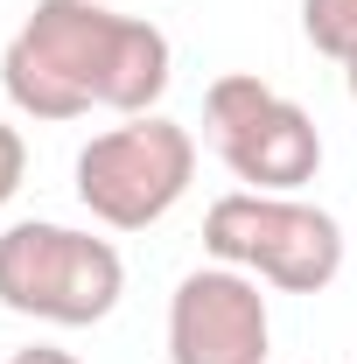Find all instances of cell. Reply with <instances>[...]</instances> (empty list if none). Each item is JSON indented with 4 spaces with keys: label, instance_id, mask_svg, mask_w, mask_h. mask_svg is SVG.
I'll use <instances>...</instances> for the list:
<instances>
[{
    "label": "cell",
    "instance_id": "1",
    "mask_svg": "<svg viewBox=\"0 0 357 364\" xmlns=\"http://www.w3.org/2000/svg\"><path fill=\"white\" fill-rule=\"evenodd\" d=\"M176 77V49L154 21L112 14L105 0H36L0 56L14 112L63 127L85 112H154Z\"/></svg>",
    "mask_w": 357,
    "mask_h": 364
},
{
    "label": "cell",
    "instance_id": "2",
    "mask_svg": "<svg viewBox=\"0 0 357 364\" xmlns=\"http://www.w3.org/2000/svg\"><path fill=\"white\" fill-rule=\"evenodd\" d=\"M127 294V259L112 238L21 218L0 231V309L56 329H91L119 309Z\"/></svg>",
    "mask_w": 357,
    "mask_h": 364
},
{
    "label": "cell",
    "instance_id": "3",
    "mask_svg": "<svg viewBox=\"0 0 357 364\" xmlns=\"http://www.w3.org/2000/svg\"><path fill=\"white\" fill-rule=\"evenodd\" d=\"M203 252L280 294H322L343 273V225L309 196L231 189L203 210Z\"/></svg>",
    "mask_w": 357,
    "mask_h": 364
},
{
    "label": "cell",
    "instance_id": "4",
    "mask_svg": "<svg viewBox=\"0 0 357 364\" xmlns=\"http://www.w3.org/2000/svg\"><path fill=\"white\" fill-rule=\"evenodd\" d=\"M189 182H196V134L161 112H134V119L91 134L78 154V203L105 231L161 225L189 196Z\"/></svg>",
    "mask_w": 357,
    "mask_h": 364
},
{
    "label": "cell",
    "instance_id": "5",
    "mask_svg": "<svg viewBox=\"0 0 357 364\" xmlns=\"http://www.w3.org/2000/svg\"><path fill=\"white\" fill-rule=\"evenodd\" d=\"M273 316L260 280L238 267H196L169 294V364H267Z\"/></svg>",
    "mask_w": 357,
    "mask_h": 364
},
{
    "label": "cell",
    "instance_id": "6",
    "mask_svg": "<svg viewBox=\"0 0 357 364\" xmlns=\"http://www.w3.org/2000/svg\"><path fill=\"white\" fill-rule=\"evenodd\" d=\"M224 168L245 182V189H267V196H302V182H315L322 168V134L294 98H273L267 112L245 127L238 140L218 147Z\"/></svg>",
    "mask_w": 357,
    "mask_h": 364
},
{
    "label": "cell",
    "instance_id": "7",
    "mask_svg": "<svg viewBox=\"0 0 357 364\" xmlns=\"http://www.w3.org/2000/svg\"><path fill=\"white\" fill-rule=\"evenodd\" d=\"M273 98H280V91H273L267 77H252V70H224V77H211V91H203V134H211V147L238 140Z\"/></svg>",
    "mask_w": 357,
    "mask_h": 364
},
{
    "label": "cell",
    "instance_id": "8",
    "mask_svg": "<svg viewBox=\"0 0 357 364\" xmlns=\"http://www.w3.org/2000/svg\"><path fill=\"white\" fill-rule=\"evenodd\" d=\"M302 36L315 56L351 63L357 56V0H302Z\"/></svg>",
    "mask_w": 357,
    "mask_h": 364
},
{
    "label": "cell",
    "instance_id": "9",
    "mask_svg": "<svg viewBox=\"0 0 357 364\" xmlns=\"http://www.w3.org/2000/svg\"><path fill=\"white\" fill-rule=\"evenodd\" d=\"M28 182V140H21V127H7L0 119V210L14 203V189Z\"/></svg>",
    "mask_w": 357,
    "mask_h": 364
},
{
    "label": "cell",
    "instance_id": "10",
    "mask_svg": "<svg viewBox=\"0 0 357 364\" xmlns=\"http://www.w3.org/2000/svg\"><path fill=\"white\" fill-rule=\"evenodd\" d=\"M7 364H78L70 350H56V343H36V350H14Z\"/></svg>",
    "mask_w": 357,
    "mask_h": 364
},
{
    "label": "cell",
    "instance_id": "11",
    "mask_svg": "<svg viewBox=\"0 0 357 364\" xmlns=\"http://www.w3.org/2000/svg\"><path fill=\"white\" fill-rule=\"evenodd\" d=\"M343 85H351V105H357V56L343 63Z\"/></svg>",
    "mask_w": 357,
    "mask_h": 364
}]
</instances>
